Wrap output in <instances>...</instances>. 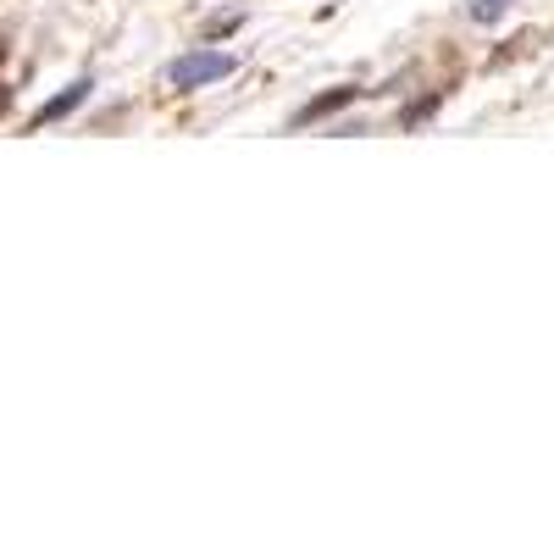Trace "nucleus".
Returning a JSON list of instances; mask_svg holds the SVG:
<instances>
[{"label":"nucleus","mask_w":554,"mask_h":554,"mask_svg":"<svg viewBox=\"0 0 554 554\" xmlns=\"http://www.w3.org/2000/svg\"><path fill=\"white\" fill-rule=\"evenodd\" d=\"M233 73V56L228 50H189L167 67V84L172 89H200V84H217V78Z\"/></svg>","instance_id":"f257e3e1"},{"label":"nucleus","mask_w":554,"mask_h":554,"mask_svg":"<svg viewBox=\"0 0 554 554\" xmlns=\"http://www.w3.org/2000/svg\"><path fill=\"white\" fill-rule=\"evenodd\" d=\"M89 89H95V84H89V78H73V84L61 89L56 100H45V106L34 111V128H45V122H61V117H73V111L89 100Z\"/></svg>","instance_id":"7ed1b4c3"},{"label":"nucleus","mask_w":554,"mask_h":554,"mask_svg":"<svg viewBox=\"0 0 554 554\" xmlns=\"http://www.w3.org/2000/svg\"><path fill=\"white\" fill-rule=\"evenodd\" d=\"M355 95H361V89L355 84H338V89H327V95H316V100H305L300 111H294V128H305V122H322V117H333V111H344V106H355Z\"/></svg>","instance_id":"f03ea898"},{"label":"nucleus","mask_w":554,"mask_h":554,"mask_svg":"<svg viewBox=\"0 0 554 554\" xmlns=\"http://www.w3.org/2000/svg\"><path fill=\"white\" fill-rule=\"evenodd\" d=\"M510 12V0H466V17L471 23H499Z\"/></svg>","instance_id":"20e7f679"},{"label":"nucleus","mask_w":554,"mask_h":554,"mask_svg":"<svg viewBox=\"0 0 554 554\" xmlns=\"http://www.w3.org/2000/svg\"><path fill=\"white\" fill-rule=\"evenodd\" d=\"M244 17L233 12V17H211V23H205V39H217V34H233V28H239Z\"/></svg>","instance_id":"39448f33"}]
</instances>
